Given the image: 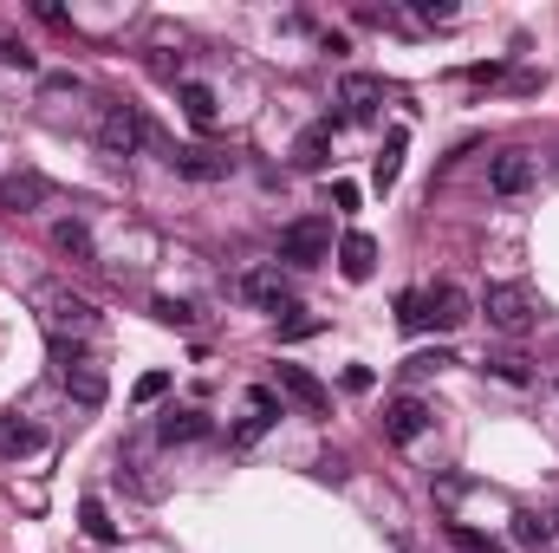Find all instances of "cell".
Listing matches in <instances>:
<instances>
[{
	"mask_svg": "<svg viewBox=\"0 0 559 553\" xmlns=\"http://www.w3.org/2000/svg\"><path fill=\"white\" fill-rule=\"evenodd\" d=\"M482 313H488V326L501 332V339H528L534 332V293L528 287H514V280H495L488 293H482Z\"/></svg>",
	"mask_w": 559,
	"mask_h": 553,
	"instance_id": "1",
	"label": "cell"
},
{
	"mask_svg": "<svg viewBox=\"0 0 559 553\" xmlns=\"http://www.w3.org/2000/svg\"><path fill=\"white\" fill-rule=\"evenodd\" d=\"M150 143V124H143V111L137 104H104V117H98V150L104 156H137Z\"/></svg>",
	"mask_w": 559,
	"mask_h": 553,
	"instance_id": "2",
	"label": "cell"
},
{
	"mask_svg": "<svg viewBox=\"0 0 559 553\" xmlns=\"http://www.w3.org/2000/svg\"><path fill=\"white\" fill-rule=\"evenodd\" d=\"M280 261H287V267H319V261H332V222H319V215L287 222V228H280Z\"/></svg>",
	"mask_w": 559,
	"mask_h": 553,
	"instance_id": "3",
	"label": "cell"
},
{
	"mask_svg": "<svg viewBox=\"0 0 559 553\" xmlns=\"http://www.w3.org/2000/svg\"><path fill=\"white\" fill-rule=\"evenodd\" d=\"M52 365H59V385L85 404V411H98L104 404V365H91L78 345H65V339H52Z\"/></svg>",
	"mask_w": 559,
	"mask_h": 553,
	"instance_id": "4",
	"label": "cell"
},
{
	"mask_svg": "<svg viewBox=\"0 0 559 553\" xmlns=\"http://www.w3.org/2000/svg\"><path fill=\"white\" fill-rule=\"evenodd\" d=\"M39 306H46V326H52V339H85L91 326H98V313H91V300H78V293H65V287H46L39 293Z\"/></svg>",
	"mask_w": 559,
	"mask_h": 553,
	"instance_id": "5",
	"label": "cell"
},
{
	"mask_svg": "<svg viewBox=\"0 0 559 553\" xmlns=\"http://www.w3.org/2000/svg\"><path fill=\"white\" fill-rule=\"evenodd\" d=\"M241 300L261 306V313H293V287H287L280 267H247L241 274Z\"/></svg>",
	"mask_w": 559,
	"mask_h": 553,
	"instance_id": "6",
	"label": "cell"
},
{
	"mask_svg": "<svg viewBox=\"0 0 559 553\" xmlns=\"http://www.w3.org/2000/svg\"><path fill=\"white\" fill-rule=\"evenodd\" d=\"M534 176H541V163H534L528 150H501V156H488V189H495V196H528Z\"/></svg>",
	"mask_w": 559,
	"mask_h": 553,
	"instance_id": "7",
	"label": "cell"
},
{
	"mask_svg": "<svg viewBox=\"0 0 559 553\" xmlns=\"http://www.w3.org/2000/svg\"><path fill=\"white\" fill-rule=\"evenodd\" d=\"M384 98H391V85H384L378 72H345V78H339V104H345L352 117H371Z\"/></svg>",
	"mask_w": 559,
	"mask_h": 553,
	"instance_id": "8",
	"label": "cell"
},
{
	"mask_svg": "<svg viewBox=\"0 0 559 553\" xmlns=\"http://www.w3.org/2000/svg\"><path fill=\"white\" fill-rule=\"evenodd\" d=\"M280 391H287V398H293L306 417H326V411H332V391H326V385H319L306 365H280Z\"/></svg>",
	"mask_w": 559,
	"mask_h": 553,
	"instance_id": "9",
	"label": "cell"
},
{
	"mask_svg": "<svg viewBox=\"0 0 559 553\" xmlns=\"http://www.w3.org/2000/svg\"><path fill=\"white\" fill-rule=\"evenodd\" d=\"M423 430H430V404L423 398H391L384 404V437L391 443H417Z\"/></svg>",
	"mask_w": 559,
	"mask_h": 553,
	"instance_id": "10",
	"label": "cell"
},
{
	"mask_svg": "<svg viewBox=\"0 0 559 553\" xmlns=\"http://www.w3.org/2000/svg\"><path fill=\"white\" fill-rule=\"evenodd\" d=\"M462 319H469V293H462V287H449V280H443L436 293H423V326H436V332H456Z\"/></svg>",
	"mask_w": 559,
	"mask_h": 553,
	"instance_id": "11",
	"label": "cell"
},
{
	"mask_svg": "<svg viewBox=\"0 0 559 553\" xmlns=\"http://www.w3.org/2000/svg\"><path fill=\"white\" fill-rule=\"evenodd\" d=\"M293 163H300V169H326V163H332V117H326V124H306V130L293 137Z\"/></svg>",
	"mask_w": 559,
	"mask_h": 553,
	"instance_id": "12",
	"label": "cell"
},
{
	"mask_svg": "<svg viewBox=\"0 0 559 553\" xmlns=\"http://www.w3.org/2000/svg\"><path fill=\"white\" fill-rule=\"evenodd\" d=\"M169 163H176V176H195V183L228 176V163H221L215 150H202V143H176V150H169Z\"/></svg>",
	"mask_w": 559,
	"mask_h": 553,
	"instance_id": "13",
	"label": "cell"
},
{
	"mask_svg": "<svg viewBox=\"0 0 559 553\" xmlns=\"http://www.w3.org/2000/svg\"><path fill=\"white\" fill-rule=\"evenodd\" d=\"M52 196V183L39 176V169H20V176H0V202L7 209H39Z\"/></svg>",
	"mask_w": 559,
	"mask_h": 553,
	"instance_id": "14",
	"label": "cell"
},
{
	"mask_svg": "<svg viewBox=\"0 0 559 553\" xmlns=\"http://www.w3.org/2000/svg\"><path fill=\"white\" fill-rule=\"evenodd\" d=\"M339 267H345V280H371V267H378V241L352 228V235L339 241Z\"/></svg>",
	"mask_w": 559,
	"mask_h": 553,
	"instance_id": "15",
	"label": "cell"
},
{
	"mask_svg": "<svg viewBox=\"0 0 559 553\" xmlns=\"http://www.w3.org/2000/svg\"><path fill=\"white\" fill-rule=\"evenodd\" d=\"M39 443H46L39 424H26V417H0V456H33Z\"/></svg>",
	"mask_w": 559,
	"mask_h": 553,
	"instance_id": "16",
	"label": "cell"
},
{
	"mask_svg": "<svg viewBox=\"0 0 559 553\" xmlns=\"http://www.w3.org/2000/svg\"><path fill=\"white\" fill-rule=\"evenodd\" d=\"M52 248H59V254H72V261H91V254H98V248H91V228H85L78 215L52 222Z\"/></svg>",
	"mask_w": 559,
	"mask_h": 553,
	"instance_id": "17",
	"label": "cell"
},
{
	"mask_svg": "<svg viewBox=\"0 0 559 553\" xmlns=\"http://www.w3.org/2000/svg\"><path fill=\"white\" fill-rule=\"evenodd\" d=\"M404 150H410V130H391V137H384V150H378V169H371V176H378V189H391V183L404 176Z\"/></svg>",
	"mask_w": 559,
	"mask_h": 553,
	"instance_id": "18",
	"label": "cell"
},
{
	"mask_svg": "<svg viewBox=\"0 0 559 553\" xmlns=\"http://www.w3.org/2000/svg\"><path fill=\"white\" fill-rule=\"evenodd\" d=\"M156 437H163V443H195V437H208V417H202V411H169V417L156 424Z\"/></svg>",
	"mask_w": 559,
	"mask_h": 553,
	"instance_id": "19",
	"label": "cell"
},
{
	"mask_svg": "<svg viewBox=\"0 0 559 553\" xmlns=\"http://www.w3.org/2000/svg\"><path fill=\"white\" fill-rule=\"evenodd\" d=\"M176 98H182V117H189V124H202V130L215 124V91H208V85H195V78H189Z\"/></svg>",
	"mask_w": 559,
	"mask_h": 553,
	"instance_id": "20",
	"label": "cell"
},
{
	"mask_svg": "<svg viewBox=\"0 0 559 553\" xmlns=\"http://www.w3.org/2000/svg\"><path fill=\"white\" fill-rule=\"evenodd\" d=\"M449 548L456 553H508L495 535H482V528H469V521H449Z\"/></svg>",
	"mask_w": 559,
	"mask_h": 553,
	"instance_id": "21",
	"label": "cell"
},
{
	"mask_svg": "<svg viewBox=\"0 0 559 553\" xmlns=\"http://www.w3.org/2000/svg\"><path fill=\"white\" fill-rule=\"evenodd\" d=\"M78 521H85V535H91V541H111V535H117V528H111V515H104V502H98V495H85V502H78Z\"/></svg>",
	"mask_w": 559,
	"mask_h": 553,
	"instance_id": "22",
	"label": "cell"
},
{
	"mask_svg": "<svg viewBox=\"0 0 559 553\" xmlns=\"http://www.w3.org/2000/svg\"><path fill=\"white\" fill-rule=\"evenodd\" d=\"M547 535H554V521H547V515H514V541H521V548H541Z\"/></svg>",
	"mask_w": 559,
	"mask_h": 553,
	"instance_id": "23",
	"label": "cell"
},
{
	"mask_svg": "<svg viewBox=\"0 0 559 553\" xmlns=\"http://www.w3.org/2000/svg\"><path fill=\"white\" fill-rule=\"evenodd\" d=\"M495 365V378H508V385H528V359L521 352H501V359H488Z\"/></svg>",
	"mask_w": 559,
	"mask_h": 553,
	"instance_id": "24",
	"label": "cell"
},
{
	"mask_svg": "<svg viewBox=\"0 0 559 553\" xmlns=\"http://www.w3.org/2000/svg\"><path fill=\"white\" fill-rule=\"evenodd\" d=\"M274 411H280V404H274V391H267V385H254V391H247V417H254V424H274Z\"/></svg>",
	"mask_w": 559,
	"mask_h": 553,
	"instance_id": "25",
	"label": "cell"
},
{
	"mask_svg": "<svg viewBox=\"0 0 559 553\" xmlns=\"http://www.w3.org/2000/svg\"><path fill=\"white\" fill-rule=\"evenodd\" d=\"M410 13H417V20H430V26H449V20H456V7H449V0H417Z\"/></svg>",
	"mask_w": 559,
	"mask_h": 553,
	"instance_id": "26",
	"label": "cell"
},
{
	"mask_svg": "<svg viewBox=\"0 0 559 553\" xmlns=\"http://www.w3.org/2000/svg\"><path fill=\"white\" fill-rule=\"evenodd\" d=\"M397 326L423 332V293H404V300H397Z\"/></svg>",
	"mask_w": 559,
	"mask_h": 553,
	"instance_id": "27",
	"label": "cell"
},
{
	"mask_svg": "<svg viewBox=\"0 0 559 553\" xmlns=\"http://www.w3.org/2000/svg\"><path fill=\"white\" fill-rule=\"evenodd\" d=\"M0 59H7L13 72H33V65H39V59H33V52H26L20 39H0Z\"/></svg>",
	"mask_w": 559,
	"mask_h": 553,
	"instance_id": "28",
	"label": "cell"
},
{
	"mask_svg": "<svg viewBox=\"0 0 559 553\" xmlns=\"http://www.w3.org/2000/svg\"><path fill=\"white\" fill-rule=\"evenodd\" d=\"M163 391H169V378H163V372H143V378H137V404H156Z\"/></svg>",
	"mask_w": 559,
	"mask_h": 553,
	"instance_id": "29",
	"label": "cell"
},
{
	"mask_svg": "<svg viewBox=\"0 0 559 553\" xmlns=\"http://www.w3.org/2000/svg\"><path fill=\"white\" fill-rule=\"evenodd\" d=\"M443 365H456V359H449V352H417V359H410L417 378H430V372H443Z\"/></svg>",
	"mask_w": 559,
	"mask_h": 553,
	"instance_id": "30",
	"label": "cell"
},
{
	"mask_svg": "<svg viewBox=\"0 0 559 553\" xmlns=\"http://www.w3.org/2000/svg\"><path fill=\"white\" fill-rule=\"evenodd\" d=\"M156 319H163V326H189V306H182V300H156Z\"/></svg>",
	"mask_w": 559,
	"mask_h": 553,
	"instance_id": "31",
	"label": "cell"
},
{
	"mask_svg": "<svg viewBox=\"0 0 559 553\" xmlns=\"http://www.w3.org/2000/svg\"><path fill=\"white\" fill-rule=\"evenodd\" d=\"M547 521H554V528H559V502H554V515H547Z\"/></svg>",
	"mask_w": 559,
	"mask_h": 553,
	"instance_id": "32",
	"label": "cell"
}]
</instances>
